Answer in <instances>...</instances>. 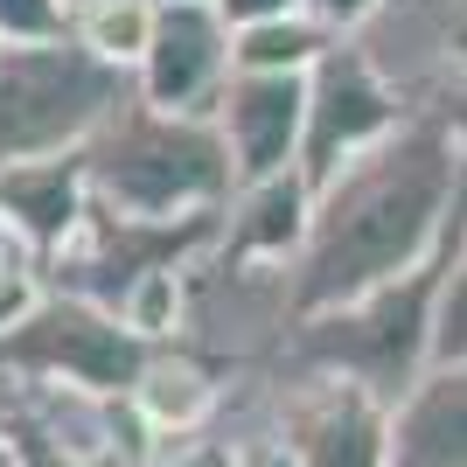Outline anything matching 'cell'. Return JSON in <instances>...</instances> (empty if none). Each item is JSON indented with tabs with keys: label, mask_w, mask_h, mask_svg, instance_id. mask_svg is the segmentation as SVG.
<instances>
[{
	"label": "cell",
	"mask_w": 467,
	"mask_h": 467,
	"mask_svg": "<svg viewBox=\"0 0 467 467\" xmlns=\"http://www.w3.org/2000/svg\"><path fill=\"white\" fill-rule=\"evenodd\" d=\"M467 210V161L432 119L411 112L390 140L356 154L314 189L307 244L293 258V314L349 307L390 279L419 273Z\"/></svg>",
	"instance_id": "6da1fadb"
},
{
	"label": "cell",
	"mask_w": 467,
	"mask_h": 467,
	"mask_svg": "<svg viewBox=\"0 0 467 467\" xmlns=\"http://www.w3.org/2000/svg\"><path fill=\"white\" fill-rule=\"evenodd\" d=\"M84 175L91 202L126 223H210L237 195V168L216 119L154 112L140 91L84 147Z\"/></svg>",
	"instance_id": "7a4b0ae2"
},
{
	"label": "cell",
	"mask_w": 467,
	"mask_h": 467,
	"mask_svg": "<svg viewBox=\"0 0 467 467\" xmlns=\"http://www.w3.org/2000/svg\"><path fill=\"white\" fill-rule=\"evenodd\" d=\"M453 237H461V223L447 231V244L419 273L390 279V286L363 293L349 307L293 321L286 356H279L273 377H342V384H363L384 405H398L432 370V321H440V286H447V265H453Z\"/></svg>",
	"instance_id": "3957f363"
},
{
	"label": "cell",
	"mask_w": 467,
	"mask_h": 467,
	"mask_svg": "<svg viewBox=\"0 0 467 467\" xmlns=\"http://www.w3.org/2000/svg\"><path fill=\"white\" fill-rule=\"evenodd\" d=\"M126 98H133V78L98 63L70 36L0 49V168L84 154Z\"/></svg>",
	"instance_id": "277c9868"
},
{
	"label": "cell",
	"mask_w": 467,
	"mask_h": 467,
	"mask_svg": "<svg viewBox=\"0 0 467 467\" xmlns=\"http://www.w3.org/2000/svg\"><path fill=\"white\" fill-rule=\"evenodd\" d=\"M147 356L154 349L119 328L112 307L49 286L36 321L0 342V384H70L98 390V398H126L133 377L147 370Z\"/></svg>",
	"instance_id": "5b68a950"
},
{
	"label": "cell",
	"mask_w": 467,
	"mask_h": 467,
	"mask_svg": "<svg viewBox=\"0 0 467 467\" xmlns=\"http://www.w3.org/2000/svg\"><path fill=\"white\" fill-rule=\"evenodd\" d=\"M405 119H411V105L398 98V84L370 63V49L356 36H342L307 78V140H300L307 189L342 175L356 154H370L377 140H390Z\"/></svg>",
	"instance_id": "8992f818"
},
{
	"label": "cell",
	"mask_w": 467,
	"mask_h": 467,
	"mask_svg": "<svg viewBox=\"0 0 467 467\" xmlns=\"http://www.w3.org/2000/svg\"><path fill=\"white\" fill-rule=\"evenodd\" d=\"M265 411L300 467H390V405L342 377H265Z\"/></svg>",
	"instance_id": "52a82bcc"
},
{
	"label": "cell",
	"mask_w": 467,
	"mask_h": 467,
	"mask_svg": "<svg viewBox=\"0 0 467 467\" xmlns=\"http://www.w3.org/2000/svg\"><path fill=\"white\" fill-rule=\"evenodd\" d=\"M237 78V28L216 15V0H161L147 63L133 70V91L154 112L210 119L216 98Z\"/></svg>",
	"instance_id": "ba28073f"
},
{
	"label": "cell",
	"mask_w": 467,
	"mask_h": 467,
	"mask_svg": "<svg viewBox=\"0 0 467 467\" xmlns=\"http://www.w3.org/2000/svg\"><path fill=\"white\" fill-rule=\"evenodd\" d=\"M210 119H216V133H223V147H231L237 189L293 175V168H300V140H307V78L237 70Z\"/></svg>",
	"instance_id": "9c48e42d"
},
{
	"label": "cell",
	"mask_w": 467,
	"mask_h": 467,
	"mask_svg": "<svg viewBox=\"0 0 467 467\" xmlns=\"http://www.w3.org/2000/svg\"><path fill=\"white\" fill-rule=\"evenodd\" d=\"M0 216H7L21 258L42 265V279H49V265H57V258L78 244V231L91 223V175H84V154L0 168Z\"/></svg>",
	"instance_id": "30bf717a"
},
{
	"label": "cell",
	"mask_w": 467,
	"mask_h": 467,
	"mask_svg": "<svg viewBox=\"0 0 467 467\" xmlns=\"http://www.w3.org/2000/svg\"><path fill=\"white\" fill-rule=\"evenodd\" d=\"M223 405H231V384L195 349H154L147 370L133 377V390H126V411H133L140 432H147V467H154L161 453H175V447H189V440H202V432H216Z\"/></svg>",
	"instance_id": "8fae6325"
},
{
	"label": "cell",
	"mask_w": 467,
	"mask_h": 467,
	"mask_svg": "<svg viewBox=\"0 0 467 467\" xmlns=\"http://www.w3.org/2000/svg\"><path fill=\"white\" fill-rule=\"evenodd\" d=\"M307 216H314V189H307L300 168H293V175H273V182H252V189H237L231 210H223L216 258L293 273V258L307 244Z\"/></svg>",
	"instance_id": "7c38bea8"
},
{
	"label": "cell",
	"mask_w": 467,
	"mask_h": 467,
	"mask_svg": "<svg viewBox=\"0 0 467 467\" xmlns=\"http://www.w3.org/2000/svg\"><path fill=\"white\" fill-rule=\"evenodd\" d=\"M390 467H467V363H432L390 405Z\"/></svg>",
	"instance_id": "4fadbf2b"
},
{
	"label": "cell",
	"mask_w": 467,
	"mask_h": 467,
	"mask_svg": "<svg viewBox=\"0 0 467 467\" xmlns=\"http://www.w3.org/2000/svg\"><path fill=\"white\" fill-rule=\"evenodd\" d=\"M154 21H161V0H70V42L91 49L98 63L126 70V78L147 63Z\"/></svg>",
	"instance_id": "5bb4252c"
},
{
	"label": "cell",
	"mask_w": 467,
	"mask_h": 467,
	"mask_svg": "<svg viewBox=\"0 0 467 467\" xmlns=\"http://www.w3.org/2000/svg\"><path fill=\"white\" fill-rule=\"evenodd\" d=\"M335 28H321L314 15H286V21H258V28H237V70H258V78H314V63L335 49Z\"/></svg>",
	"instance_id": "9a60e30c"
},
{
	"label": "cell",
	"mask_w": 467,
	"mask_h": 467,
	"mask_svg": "<svg viewBox=\"0 0 467 467\" xmlns=\"http://www.w3.org/2000/svg\"><path fill=\"white\" fill-rule=\"evenodd\" d=\"M7 411V405H0ZM7 432H15V467H133L126 453H91V447H70L57 432H42L36 419L7 411Z\"/></svg>",
	"instance_id": "2e32d148"
},
{
	"label": "cell",
	"mask_w": 467,
	"mask_h": 467,
	"mask_svg": "<svg viewBox=\"0 0 467 467\" xmlns=\"http://www.w3.org/2000/svg\"><path fill=\"white\" fill-rule=\"evenodd\" d=\"M432 363H467V216L453 237V265L440 286V321H432Z\"/></svg>",
	"instance_id": "e0dca14e"
},
{
	"label": "cell",
	"mask_w": 467,
	"mask_h": 467,
	"mask_svg": "<svg viewBox=\"0 0 467 467\" xmlns=\"http://www.w3.org/2000/svg\"><path fill=\"white\" fill-rule=\"evenodd\" d=\"M63 36H70V0H0V49L63 42Z\"/></svg>",
	"instance_id": "ac0fdd59"
},
{
	"label": "cell",
	"mask_w": 467,
	"mask_h": 467,
	"mask_svg": "<svg viewBox=\"0 0 467 467\" xmlns=\"http://www.w3.org/2000/svg\"><path fill=\"white\" fill-rule=\"evenodd\" d=\"M42 300H49V279H42V265H28V258H7V265H0V342L28 328V321L42 314Z\"/></svg>",
	"instance_id": "d6986e66"
},
{
	"label": "cell",
	"mask_w": 467,
	"mask_h": 467,
	"mask_svg": "<svg viewBox=\"0 0 467 467\" xmlns=\"http://www.w3.org/2000/svg\"><path fill=\"white\" fill-rule=\"evenodd\" d=\"M419 119H432V126H440V133L461 147V161H467V70H453V78L440 84L426 105H419Z\"/></svg>",
	"instance_id": "ffe728a7"
},
{
	"label": "cell",
	"mask_w": 467,
	"mask_h": 467,
	"mask_svg": "<svg viewBox=\"0 0 467 467\" xmlns=\"http://www.w3.org/2000/svg\"><path fill=\"white\" fill-rule=\"evenodd\" d=\"M377 7H384V0H307V15L321 21V28H335V36H356V28H370Z\"/></svg>",
	"instance_id": "44dd1931"
},
{
	"label": "cell",
	"mask_w": 467,
	"mask_h": 467,
	"mask_svg": "<svg viewBox=\"0 0 467 467\" xmlns=\"http://www.w3.org/2000/svg\"><path fill=\"white\" fill-rule=\"evenodd\" d=\"M216 15L231 28H258V21H286V15H307V0H216Z\"/></svg>",
	"instance_id": "7402d4cb"
},
{
	"label": "cell",
	"mask_w": 467,
	"mask_h": 467,
	"mask_svg": "<svg viewBox=\"0 0 467 467\" xmlns=\"http://www.w3.org/2000/svg\"><path fill=\"white\" fill-rule=\"evenodd\" d=\"M0 467H15V432H7V411H0Z\"/></svg>",
	"instance_id": "603a6c76"
},
{
	"label": "cell",
	"mask_w": 467,
	"mask_h": 467,
	"mask_svg": "<svg viewBox=\"0 0 467 467\" xmlns=\"http://www.w3.org/2000/svg\"><path fill=\"white\" fill-rule=\"evenodd\" d=\"M7 258H21V244H15V231H7V216H0V265Z\"/></svg>",
	"instance_id": "cb8c5ba5"
}]
</instances>
